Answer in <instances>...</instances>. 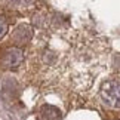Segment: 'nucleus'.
<instances>
[{
  "instance_id": "obj_4",
  "label": "nucleus",
  "mask_w": 120,
  "mask_h": 120,
  "mask_svg": "<svg viewBox=\"0 0 120 120\" xmlns=\"http://www.w3.org/2000/svg\"><path fill=\"white\" fill-rule=\"evenodd\" d=\"M41 120H61V111L53 105H43L40 110Z\"/></svg>"
},
{
  "instance_id": "obj_3",
  "label": "nucleus",
  "mask_w": 120,
  "mask_h": 120,
  "mask_svg": "<svg viewBox=\"0 0 120 120\" xmlns=\"http://www.w3.org/2000/svg\"><path fill=\"white\" fill-rule=\"evenodd\" d=\"M33 37V28L28 25V24H21L18 25L15 30H13V34H12V39L16 41L18 45H25L28 43Z\"/></svg>"
},
{
  "instance_id": "obj_2",
  "label": "nucleus",
  "mask_w": 120,
  "mask_h": 120,
  "mask_svg": "<svg viewBox=\"0 0 120 120\" xmlns=\"http://www.w3.org/2000/svg\"><path fill=\"white\" fill-rule=\"evenodd\" d=\"M24 61V55H22V50L18 48H9L4 50L3 55V64L8 68H16L21 65V62Z\"/></svg>"
},
{
  "instance_id": "obj_6",
  "label": "nucleus",
  "mask_w": 120,
  "mask_h": 120,
  "mask_svg": "<svg viewBox=\"0 0 120 120\" xmlns=\"http://www.w3.org/2000/svg\"><path fill=\"white\" fill-rule=\"evenodd\" d=\"M113 64H114V68H116L117 71H120V53L113 58Z\"/></svg>"
},
{
  "instance_id": "obj_5",
  "label": "nucleus",
  "mask_w": 120,
  "mask_h": 120,
  "mask_svg": "<svg viewBox=\"0 0 120 120\" xmlns=\"http://www.w3.org/2000/svg\"><path fill=\"white\" fill-rule=\"evenodd\" d=\"M6 33H8V22L4 18L0 16V39H3Z\"/></svg>"
},
{
  "instance_id": "obj_1",
  "label": "nucleus",
  "mask_w": 120,
  "mask_h": 120,
  "mask_svg": "<svg viewBox=\"0 0 120 120\" xmlns=\"http://www.w3.org/2000/svg\"><path fill=\"white\" fill-rule=\"evenodd\" d=\"M101 99L104 101L108 107L113 108H120V79H108L101 85L99 89Z\"/></svg>"
}]
</instances>
